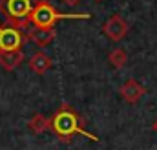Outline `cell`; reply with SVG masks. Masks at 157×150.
<instances>
[{
  "label": "cell",
  "instance_id": "1",
  "mask_svg": "<svg viewBox=\"0 0 157 150\" xmlns=\"http://www.w3.org/2000/svg\"><path fill=\"white\" fill-rule=\"evenodd\" d=\"M49 121H51V130H53V134H55L60 141H64V143L71 141V137H73L75 134L86 136V137L91 139V141H99L93 134H90V132L82 126V124H84V119H82L77 113V110H75L71 105H68V103H62L60 108L51 115Z\"/></svg>",
  "mask_w": 157,
  "mask_h": 150
},
{
  "label": "cell",
  "instance_id": "7",
  "mask_svg": "<svg viewBox=\"0 0 157 150\" xmlns=\"http://www.w3.org/2000/svg\"><path fill=\"white\" fill-rule=\"evenodd\" d=\"M24 61V53L20 49L17 51H2L0 49V66L6 72H13L15 68H18Z\"/></svg>",
  "mask_w": 157,
  "mask_h": 150
},
{
  "label": "cell",
  "instance_id": "9",
  "mask_svg": "<svg viewBox=\"0 0 157 150\" xmlns=\"http://www.w3.org/2000/svg\"><path fill=\"white\" fill-rule=\"evenodd\" d=\"M28 38H29L31 42H35L37 46L44 48V46H48V44L53 42V38H55V30H40V28H35V30L28 31Z\"/></svg>",
  "mask_w": 157,
  "mask_h": 150
},
{
  "label": "cell",
  "instance_id": "2",
  "mask_svg": "<svg viewBox=\"0 0 157 150\" xmlns=\"http://www.w3.org/2000/svg\"><path fill=\"white\" fill-rule=\"evenodd\" d=\"M60 18H90V15H62L57 11V7L48 2V0H39L33 6V11L29 15V24H33L35 28L40 30H53V26L57 24V20Z\"/></svg>",
  "mask_w": 157,
  "mask_h": 150
},
{
  "label": "cell",
  "instance_id": "6",
  "mask_svg": "<svg viewBox=\"0 0 157 150\" xmlns=\"http://www.w3.org/2000/svg\"><path fill=\"white\" fill-rule=\"evenodd\" d=\"M119 93H121V97H122L126 103L135 105V103H139L141 97L146 93V88H144L139 81H135V79H128V81L121 86Z\"/></svg>",
  "mask_w": 157,
  "mask_h": 150
},
{
  "label": "cell",
  "instance_id": "4",
  "mask_svg": "<svg viewBox=\"0 0 157 150\" xmlns=\"http://www.w3.org/2000/svg\"><path fill=\"white\" fill-rule=\"evenodd\" d=\"M128 30H130L128 22H126L121 15H117V13L112 15V17L104 22V26H102V33L110 38V40H113V42L122 40V38L126 37Z\"/></svg>",
  "mask_w": 157,
  "mask_h": 150
},
{
  "label": "cell",
  "instance_id": "10",
  "mask_svg": "<svg viewBox=\"0 0 157 150\" xmlns=\"http://www.w3.org/2000/svg\"><path fill=\"white\" fill-rule=\"evenodd\" d=\"M28 126H29V130H31L33 134H42V132L51 130V121H49L46 115H42V113H35V115L29 119Z\"/></svg>",
  "mask_w": 157,
  "mask_h": 150
},
{
  "label": "cell",
  "instance_id": "13",
  "mask_svg": "<svg viewBox=\"0 0 157 150\" xmlns=\"http://www.w3.org/2000/svg\"><path fill=\"white\" fill-rule=\"evenodd\" d=\"M154 132H155V134H157V119H155V121H154Z\"/></svg>",
  "mask_w": 157,
  "mask_h": 150
},
{
  "label": "cell",
  "instance_id": "11",
  "mask_svg": "<svg viewBox=\"0 0 157 150\" xmlns=\"http://www.w3.org/2000/svg\"><path fill=\"white\" fill-rule=\"evenodd\" d=\"M108 62L113 66V68H122L126 62H128V53L122 49V48H115V49H112L110 51V55H108Z\"/></svg>",
  "mask_w": 157,
  "mask_h": 150
},
{
  "label": "cell",
  "instance_id": "12",
  "mask_svg": "<svg viewBox=\"0 0 157 150\" xmlns=\"http://www.w3.org/2000/svg\"><path fill=\"white\" fill-rule=\"evenodd\" d=\"M62 2H64V4H68V6H77L80 0H62Z\"/></svg>",
  "mask_w": 157,
  "mask_h": 150
},
{
  "label": "cell",
  "instance_id": "3",
  "mask_svg": "<svg viewBox=\"0 0 157 150\" xmlns=\"http://www.w3.org/2000/svg\"><path fill=\"white\" fill-rule=\"evenodd\" d=\"M31 0H0V13L6 17L7 26L15 28H28L29 15L33 11Z\"/></svg>",
  "mask_w": 157,
  "mask_h": 150
},
{
  "label": "cell",
  "instance_id": "5",
  "mask_svg": "<svg viewBox=\"0 0 157 150\" xmlns=\"http://www.w3.org/2000/svg\"><path fill=\"white\" fill-rule=\"evenodd\" d=\"M24 42V35L15 26L0 28V49L2 51H17Z\"/></svg>",
  "mask_w": 157,
  "mask_h": 150
},
{
  "label": "cell",
  "instance_id": "14",
  "mask_svg": "<svg viewBox=\"0 0 157 150\" xmlns=\"http://www.w3.org/2000/svg\"><path fill=\"white\" fill-rule=\"evenodd\" d=\"M95 2H102V0H95Z\"/></svg>",
  "mask_w": 157,
  "mask_h": 150
},
{
  "label": "cell",
  "instance_id": "8",
  "mask_svg": "<svg viewBox=\"0 0 157 150\" xmlns=\"http://www.w3.org/2000/svg\"><path fill=\"white\" fill-rule=\"evenodd\" d=\"M51 66H53V61H51L44 51H37V53L31 55V59H29V68L39 75L46 73Z\"/></svg>",
  "mask_w": 157,
  "mask_h": 150
}]
</instances>
